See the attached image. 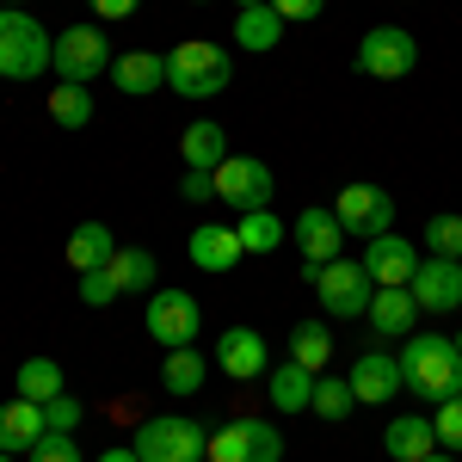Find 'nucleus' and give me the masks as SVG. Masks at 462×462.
Returning <instances> with one entry per match:
<instances>
[{
	"label": "nucleus",
	"instance_id": "1",
	"mask_svg": "<svg viewBox=\"0 0 462 462\" xmlns=\"http://www.w3.org/2000/svg\"><path fill=\"white\" fill-rule=\"evenodd\" d=\"M401 389H413V401H450L462 394V352L457 339L444 333H407V352H401Z\"/></svg>",
	"mask_w": 462,
	"mask_h": 462
},
{
	"label": "nucleus",
	"instance_id": "2",
	"mask_svg": "<svg viewBox=\"0 0 462 462\" xmlns=\"http://www.w3.org/2000/svg\"><path fill=\"white\" fill-rule=\"evenodd\" d=\"M56 69V37L25 6H0V80H37Z\"/></svg>",
	"mask_w": 462,
	"mask_h": 462
},
{
	"label": "nucleus",
	"instance_id": "3",
	"mask_svg": "<svg viewBox=\"0 0 462 462\" xmlns=\"http://www.w3.org/2000/svg\"><path fill=\"white\" fill-rule=\"evenodd\" d=\"M228 80H235V62L210 37H185V43L167 50V87H173L179 99H216Z\"/></svg>",
	"mask_w": 462,
	"mask_h": 462
},
{
	"label": "nucleus",
	"instance_id": "4",
	"mask_svg": "<svg viewBox=\"0 0 462 462\" xmlns=\"http://www.w3.org/2000/svg\"><path fill=\"white\" fill-rule=\"evenodd\" d=\"M309 284H315V302L327 309L333 320H364L370 315V272L357 259H327V265H309Z\"/></svg>",
	"mask_w": 462,
	"mask_h": 462
},
{
	"label": "nucleus",
	"instance_id": "5",
	"mask_svg": "<svg viewBox=\"0 0 462 462\" xmlns=\"http://www.w3.org/2000/svg\"><path fill=\"white\" fill-rule=\"evenodd\" d=\"M204 450H210V431L198 420H179V413L143 420V431H136V457L143 462H204Z\"/></svg>",
	"mask_w": 462,
	"mask_h": 462
},
{
	"label": "nucleus",
	"instance_id": "6",
	"mask_svg": "<svg viewBox=\"0 0 462 462\" xmlns=\"http://www.w3.org/2000/svg\"><path fill=\"white\" fill-rule=\"evenodd\" d=\"M148 333L161 339V352H179V346H198V333H204V309H198V296L191 290H154L148 296Z\"/></svg>",
	"mask_w": 462,
	"mask_h": 462
},
{
	"label": "nucleus",
	"instance_id": "7",
	"mask_svg": "<svg viewBox=\"0 0 462 462\" xmlns=\"http://www.w3.org/2000/svg\"><path fill=\"white\" fill-rule=\"evenodd\" d=\"M272 167L259 161V154H228L222 167H216V204H228V210H272Z\"/></svg>",
	"mask_w": 462,
	"mask_h": 462
},
{
	"label": "nucleus",
	"instance_id": "8",
	"mask_svg": "<svg viewBox=\"0 0 462 462\" xmlns=\"http://www.w3.org/2000/svg\"><path fill=\"white\" fill-rule=\"evenodd\" d=\"M111 43L99 25H69L56 37V80H74V87H93L99 74H111Z\"/></svg>",
	"mask_w": 462,
	"mask_h": 462
},
{
	"label": "nucleus",
	"instance_id": "9",
	"mask_svg": "<svg viewBox=\"0 0 462 462\" xmlns=\"http://www.w3.org/2000/svg\"><path fill=\"white\" fill-rule=\"evenodd\" d=\"M413 69H420V43H413V32H401V25L364 32V43H357V74H370V80H407Z\"/></svg>",
	"mask_w": 462,
	"mask_h": 462
},
{
	"label": "nucleus",
	"instance_id": "10",
	"mask_svg": "<svg viewBox=\"0 0 462 462\" xmlns=\"http://www.w3.org/2000/svg\"><path fill=\"white\" fill-rule=\"evenodd\" d=\"M210 462H284V438L265 420H228L210 431Z\"/></svg>",
	"mask_w": 462,
	"mask_h": 462
},
{
	"label": "nucleus",
	"instance_id": "11",
	"mask_svg": "<svg viewBox=\"0 0 462 462\" xmlns=\"http://www.w3.org/2000/svg\"><path fill=\"white\" fill-rule=\"evenodd\" d=\"M333 210L346 222V235H370L376 241V235H389V222H394V198L383 185H339Z\"/></svg>",
	"mask_w": 462,
	"mask_h": 462
},
{
	"label": "nucleus",
	"instance_id": "12",
	"mask_svg": "<svg viewBox=\"0 0 462 462\" xmlns=\"http://www.w3.org/2000/svg\"><path fill=\"white\" fill-rule=\"evenodd\" d=\"M290 241L302 247V265H327V259H339L346 247V222L333 204H309V210L290 222Z\"/></svg>",
	"mask_w": 462,
	"mask_h": 462
},
{
	"label": "nucleus",
	"instance_id": "13",
	"mask_svg": "<svg viewBox=\"0 0 462 462\" xmlns=\"http://www.w3.org/2000/svg\"><path fill=\"white\" fill-rule=\"evenodd\" d=\"M413 302L420 315H457L462 309V259H420L413 272Z\"/></svg>",
	"mask_w": 462,
	"mask_h": 462
},
{
	"label": "nucleus",
	"instance_id": "14",
	"mask_svg": "<svg viewBox=\"0 0 462 462\" xmlns=\"http://www.w3.org/2000/svg\"><path fill=\"white\" fill-rule=\"evenodd\" d=\"M216 370L222 376H235V383H259L272 364H265V333H253V327H228L222 339H216Z\"/></svg>",
	"mask_w": 462,
	"mask_h": 462
},
{
	"label": "nucleus",
	"instance_id": "15",
	"mask_svg": "<svg viewBox=\"0 0 462 462\" xmlns=\"http://www.w3.org/2000/svg\"><path fill=\"white\" fill-rule=\"evenodd\" d=\"M185 253H191V265H198V272H210V278L235 272V265L247 259L241 235H235V228H222V222H204V228H191V235H185Z\"/></svg>",
	"mask_w": 462,
	"mask_h": 462
},
{
	"label": "nucleus",
	"instance_id": "16",
	"mask_svg": "<svg viewBox=\"0 0 462 462\" xmlns=\"http://www.w3.org/2000/svg\"><path fill=\"white\" fill-rule=\"evenodd\" d=\"M357 265L370 272V284H413L420 253H413V241H401V235H376V241H364V259Z\"/></svg>",
	"mask_w": 462,
	"mask_h": 462
},
{
	"label": "nucleus",
	"instance_id": "17",
	"mask_svg": "<svg viewBox=\"0 0 462 462\" xmlns=\"http://www.w3.org/2000/svg\"><path fill=\"white\" fill-rule=\"evenodd\" d=\"M352 394L364 401V407H383V401H394L401 394V357H389V352H364L352 364Z\"/></svg>",
	"mask_w": 462,
	"mask_h": 462
},
{
	"label": "nucleus",
	"instance_id": "18",
	"mask_svg": "<svg viewBox=\"0 0 462 462\" xmlns=\"http://www.w3.org/2000/svg\"><path fill=\"white\" fill-rule=\"evenodd\" d=\"M413 315H420V302H413L407 284H376L364 320H370V333H383V339H407V333H413Z\"/></svg>",
	"mask_w": 462,
	"mask_h": 462
},
{
	"label": "nucleus",
	"instance_id": "19",
	"mask_svg": "<svg viewBox=\"0 0 462 462\" xmlns=\"http://www.w3.org/2000/svg\"><path fill=\"white\" fill-rule=\"evenodd\" d=\"M43 431H50V426H43V407H37V401L19 394V401L0 407V450H6V457H32Z\"/></svg>",
	"mask_w": 462,
	"mask_h": 462
},
{
	"label": "nucleus",
	"instance_id": "20",
	"mask_svg": "<svg viewBox=\"0 0 462 462\" xmlns=\"http://www.w3.org/2000/svg\"><path fill=\"white\" fill-rule=\"evenodd\" d=\"M111 80H117V93L148 99V93L167 87V56H154V50H124V56L111 62Z\"/></svg>",
	"mask_w": 462,
	"mask_h": 462
},
{
	"label": "nucleus",
	"instance_id": "21",
	"mask_svg": "<svg viewBox=\"0 0 462 462\" xmlns=\"http://www.w3.org/2000/svg\"><path fill=\"white\" fill-rule=\"evenodd\" d=\"M179 161H185V173H216V167L228 161V130L210 124V117H198V124L179 136Z\"/></svg>",
	"mask_w": 462,
	"mask_h": 462
},
{
	"label": "nucleus",
	"instance_id": "22",
	"mask_svg": "<svg viewBox=\"0 0 462 462\" xmlns=\"http://www.w3.org/2000/svg\"><path fill=\"white\" fill-rule=\"evenodd\" d=\"M383 450H389L394 462H420V457L438 450V426H431L426 413H401V420L383 426Z\"/></svg>",
	"mask_w": 462,
	"mask_h": 462
},
{
	"label": "nucleus",
	"instance_id": "23",
	"mask_svg": "<svg viewBox=\"0 0 462 462\" xmlns=\"http://www.w3.org/2000/svg\"><path fill=\"white\" fill-rule=\"evenodd\" d=\"M265 394H272L278 413H309V407H315V370L278 364V370H265Z\"/></svg>",
	"mask_w": 462,
	"mask_h": 462
},
{
	"label": "nucleus",
	"instance_id": "24",
	"mask_svg": "<svg viewBox=\"0 0 462 462\" xmlns=\"http://www.w3.org/2000/svg\"><path fill=\"white\" fill-rule=\"evenodd\" d=\"M235 43L253 50V56L278 50V43H284V19H278V6H241V13H235Z\"/></svg>",
	"mask_w": 462,
	"mask_h": 462
},
{
	"label": "nucleus",
	"instance_id": "25",
	"mask_svg": "<svg viewBox=\"0 0 462 462\" xmlns=\"http://www.w3.org/2000/svg\"><path fill=\"white\" fill-rule=\"evenodd\" d=\"M111 259H117V235H111L106 222H80L69 235V265L74 272H99Z\"/></svg>",
	"mask_w": 462,
	"mask_h": 462
},
{
	"label": "nucleus",
	"instance_id": "26",
	"mask_svg": "<svg viewBox=\"0 0 462 462\" xmlns=\"http://www.w3.org/2000/svg\"><path fill=\"white\" fill-rule=\"evenodd\" d=\"M204 376H210V357L198 352V346H179V352H167V364H161L167 394H198V389H204Z\"/></svg>",
	"mask_w": 462,
	"mask_h": 462
},
{
	"label": "nucleus",
	"instance_id": "27",
	"mask_svg": "<svg viewBox=\"0 0 462 462\" xmlns=\"http://www.w3.org/2000/svg\"><path fill=\"white\" fill-rule=\"evenodd\" d=\"M62 389H69V376H62L56 357H25V364H19V394H25V401L43 407V401H56Z\"/></svg>",
	"mask_w": 462,
	"mask_h": 462
},
{
	"label": "nucleus",
	"instance_id": "28",
	"mask_svg": "<svg viewBox=\"0 0 462 462\" xmlns=\"http://www.w3.org/2000/svg\"><path fill=\"white\" fill-rule=\"evenodd\" d=\"M235 235H241V247L247 253H278L290 241V222H278L272 210H247L235 222Z\"/></svg>",
	"mask_w": 462,
	"mask_h": 462
},
{
	"label": "nucleus",
	"instance_id": "29",
	"mask_svg": "<svg viewBox=\"0 0 462 462\" xmlns=\"http://www.w3.org/2000/svg\"><path fill=\"white\" fill-rule=\"evenodd\" d=\"M50 117H56L62 130H87V124H93V93L74 87V80H56V87H50Z\"/></svg>",
	"mask_w": 462,
	"mask_h": 462
},
{
	"label": "nucleus",
	"instance_id": "30",
	"mask_svg": "<svg viewBox=\"0 0 462 462\" xmlns=\"http://www.w3.org/2000/svg\"><path fill=\"white\" fill-rule=\"evenodd\" d=\"M327 357H333V333L320 327V320H302L296 333H290V364H302V370H327Z\"/></svg>",
	"mask_w": 462,
	"mask_h": 462
},
{
	"label": "nucleus",
	"instance_id": "31",
	"mask_svg": "<svg viewBox=\"0 0 462 462\" xmlns=\"http://www.w3.org/2000/svg\"><path fill=\"white\" fill-rule=\"evenodd\" d=\"M352 407H357L352 383H346V376H327V370H320V376H315V413L327 420V426H339V420H352Z\"/></svg>",
	"mask_w": 462,
	"mask_h": 462
},
{
	"label": "nucleus",
	"instance_id": "32",
	"mask_svg": "<svg viewBox=\"0 0 462 462\" xmlns=\"http://www.w3.org/2000/svg\"><path fill=\"white\" fill-rule=\"evenodd\" d=\"M111 278H117L124 296H130V290H148V284H154V253H148V247H117Z\"/></svg>",
	"mask_w": 462,
	"mask_h": 462
},
{
	"label": "nucleus",
	"instance_id": "33",
	"mask_svg": "<svg viewBox=\"0 0 462 462\" xmlns=\"http://www.w3.org/2000/svg\"><path fill=\"white\" fill-rule=\"evenodd\" d=\"M420 241L431 247V259H462V216H431Z\"/></svg>",
	"mask_w": 462,
	"mask_h": 462
},
{
	"label": "nucleus",
	"instance_id": "34",
	"mask_svg": "<svg viewBox=\"0 0 462 462\" xmlns=\"http://www.w3.org/2000/svg\"><path fill=\"white\" fill-rule=\"evenodd\" d=\"M431 426H438V450H457V457H462V394H450V401H438Z\"/></svg>",
	"mask_w": 462,
	"mask_h": 462
},
{
	"label": "nucleus",
	"instance_id": "35",
	"mask_svg": "<svg viewBox=\"0 0 462 462\" xmlns=\"http://www.w3.org/2000/svg\"><path fill=\"white\" fill-rule=\"evenodd\" d=\"M124 290H117V278H111V265H99V272H80V302L87 309H106V302H117Z\"/></svg>",
	"mask_w": 462,
	"mask_h": 462
},
{
	"label": "nucleus",
	"instance_id": "36",
	"mask_svg": "<svg viewBox=\"0 0 462 462\" xmlns=\"http://www.w3.org/2000/svg\"><path fill=\"white\" fill-rule=\"evenodd\" d=\"M43 426H50V431H69V438H74V426H80V401H74L69 389L56 394V401H43Z\"/></svg>",
	"mask_w": 462,
	"mask_h": 462
},
{
	"label": "nucleus",
	"instance_id": "37",
	"mask_svg": "<svg viewBox=\"0 0 462 462\" xmlns=\"http://www.w3.org/2000/svg\"><path fill=\"white\" fill-rule=\"evenodd\" d=\"M32 462H80V450H74L69 431H43L37 450H32Z\"/></svg>",
	"mask_w": 462,
	"mask_h": 462
},
{
	"label": "nucleus",
	"instance_id": "38",
	"mask_svg": "<svg viewBox=\"0 0 462 462\" xmlns=\"http://www.w3.org/2000/svg\"><path fill=\"white\" fill-rule=\"evenodd\" d=\"M185 204H216V173H185Z\"/></svg>",
	"mask_w": 462,
	"mask_h": 462
},
{
	"label": "nucleus",
	"instance_id": "39",
	"mask_svg": "<svg viewBox=\"0 0 462 462\" xmlns=\"http://www.w3.org/2000/svg\"><path fill=\"white\" fill-rule=\"evenodd\" d=\"M272 6H278V19H284V25H296V19H320V6H327V0H272Z\"/></svg>",
	"mask_w": 462,
	"mask_h": 462
},
{
	"label": "nucleus",
	"instance_id": "40",
	"mask_svg": "<svg viewBox=\"0 0 462 462\" xmlns=\"http://www.w3.org/2000/svg\"><path fill=\"white\" fill-rule=\"evenodd\" d=\"M87 6H93L99 19H130V13H136L143 0H87Z\"/></svg>",
	"mask_w": 462,
	"mask_h": 462
},
{
	"label": "nucleus",
	"instance_id": "41",
	"mask_svg": "<svg viewBox=\"0 0 462 462\" xmlns=\"http://www.w3.org/2000/svg\"><path fill=\"white\" fill-rule=\"evenodd\" d=\"M99 462H143V457H136V444H130V450H117V444H111V450H106Z\"/></svg>",
	"mask_w": 462,
	"mask_h": 462
},
{
	"label": "nucleus",
	"instance_id": "42",
	"mask_svg": "<svg viewBox=\"0 0 462 462\" xmlns=\"http://www.w3.org/2000/svg\"><path fill=\"white\" fill-rule=\"evenodd\" d=\"M420 462H462L457 450H431V457H420Z\"/></svg>",
	"mask_w": 462,
	"mask_h": 462
},
{
	"label": "nucleus",
	"instance_id": "43",
	"mask_svg": "<svg viewBox=\"0 0 462 462\" xmlns=\"http://www.w3.org/2000/svg\"><path fill=\"white\" fill-rule=\"evenodd\" d=\"M241 6H272V0H235V13H241Z\"/></svg>",
	"mask_w": 462,
	"mask_h": 462
},
{
	"label": "nucleus",
	"instance_id": "44",
	"mask_svg": "<svg viewBox=\"0 0 462 462\" xmlns=\"http://www.w3.org/2000/svg\"><path fill=\"white\" fill-rule=\"evenodd\" d=\"M0 6H25V0H0Z\"/></svg>",
	"mask_w": 462,
	"mask_h": 462
},
{
	"label": "nucleus",
	"instance_id": "45",
	"mask_svg": "<svg viewBox=\"0 0 462 462\" xmlns=\"http://www.w3.org/2000/svg\"><path fill=\"white\" fill-rule=\"evenodd\" d=\"M0 462H19V457H6V450H0Z\"/></svg>",
	"mask_w": 462,
	"mask_h": 462
},
{
	"label": "nucleus",
	"instance_id": "46",
	"mask_svg": "<svg viewBox=\"0 0 462 462\" xmlns=\"http://www.w3.org/2000/svg\"><path fill=\"white\" fill-rule=\"evenodd\" d=\"M457 352H462V339H457Z\"/></svg>",
	"mask_w": 462,
	"mask_h": 462
},
{
	"label": "nucleus",
	"instance_id": "47",
	"mask_svg": "<svg viewBox=\"0 0 462 462\" xmlns=\"http://www.w3.org/2000/svg\"><path fill=\"white\" fill-rule=\"evenodd\" d=\"M204 462H210V457H204Z\"/></svg>",
	"mask_w": 462,
	"mask_h": 462
}]
</instances>
